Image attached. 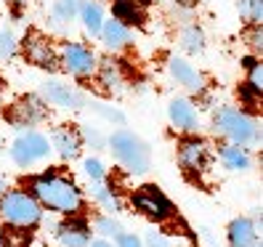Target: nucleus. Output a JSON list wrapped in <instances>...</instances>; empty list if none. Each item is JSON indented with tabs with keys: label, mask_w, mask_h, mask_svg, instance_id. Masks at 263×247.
Wrapping results in <instances>:
<instances>
[{
	"label": "nucleus",
	"mask_w": 263,
	"mask_h": 247,
	"mask_svg": "<svg viewBox=\"0 0 263 247\" xmlns=\"http://www.w3.org/2000/svg\"><path fill=\"white\" fill-rule=\"evenodd\" d=\"M115 13H117L120 22L141 24V19H144V3H136V0H117V3H115Z\"/></svg>",
	"instance_id": "obj_22"
},
{
	"label": "nucleus",
	"mask_w": 263,
	"mask_h": 247,
	"mask_svg": "<svg viewBox=\"0 0 263 247\" xmlns=\"http://www.w3.org/2000/svg\"><path fill=\"white\" fill-rule=\"evenodd\" d=\"M48 117V109L37 96H24L16 104L11 106V120L16 125H35V122H43Z\"/></svg>",
	"instance_id": "obj_9"
},
{
	"label": "nucleus",
	"mask_w": 263,
	"mask_h": 247,
	"mask_svg": "<svg viewBox=\"0 0 263 247\" xmlns=\"http://www.w3.org/2000/svg\"><path fill=\"white\" fill-rule=\"evenodd\" d=\"M77 8H80L77 0H56V6H53V22H56V27L61 22H72Z\"/></svg>",
	"instance_id": "obj_25"
},
{
	"label": "nucleus",
	"mask_w": 263,
	"mask_h": 247,
	"mask_svg": "<svg viewBox=\"0 0 263 247\" xmlns=\"http://www.w3.org/2000/svg\"><path fill=\"white\" fill-rule=\"evenodd\" d=\"M53 146L59 149V154L64 160H74L80 154V146H83V138L72 125H61L53 130Z\"/></svg>",
	"instance_id": "obj_13"
},
{
	"label": "nucleus",
	"mask_w": 263,
	"mask_h": 247,
	"mask_svg": "<svg viewBox=\"0 0 263 247\" xmlns=\"http://www.w3.org/2000/svg\"><path fill=\"white\" fill-rule=\"evenodd\" d=\"M85 173L90 181H101L104 178V165L99 160H85Z\"/></svg>",
	"instance_id": "obj_30"
},
{
	"label": "nucleus",
	"mask_w": 263,
	"mask_h": 247,
	"mask_svg": "<svg viewBox=\"0 0 263 247\" xmlns=\"http://www.w3.org/2000/svg\"><path fill=\"white\" fill-rule=\"evenodd\" d=\"M99 69V77H101V85L109 90V93H122V88H125V77L120 72V64L115 59H104L101 64H96Z\"/></svg>",
	"instance_id": "obj_18"
},
{
	"label": "nucleus",
	"mask_w": 263,
	"mask_h": 247,
	"mask_svg": "<svg viewBox=\"0 0 263 247\" xmlns=\"http://www.w3.org/2000/svg\"><path fill=\"white\" fill-rule=\"evenodd\" d=\"M99 112L106 117V120H115V122H125V117H122L120 112H115V109H104V106H99Z\"/></svg>",
	"instance_id": "obj_34"
},
{
	"label": "nucleus",
	"mask_w": 263,
	"mask_h": 247,
	"mask_svg": "<svg viewBox=\"0 0 263 247\" xmlns=\"http://www.w3.org/2000/svg\"><path fill=\"white\" fill-rule=\"evenodd\" d=\"M56 237H59V242L64 244V247H88L90 231L80 221H67V223L59 226V234Z\"/></svg>",
	"instance_id": "obj_15"
},
{
	"label": "nucleus",
	"mask_w": 263,
	"mask_h": 247,
	"mask_svg": "<svg viewBox=\"0 0 263 247\" xmlns=\"http://www.w3.org/2000/svg\"><path fill=\"white\" fill-rule=\"evenodd\" d=\"M133 205L144 215H152V218H167L170 210H173L167 202V197L157 186H141L133 194Z\"/></svg>",
	"instance_id": "obj_7"
},
{
	"label": "nucleus",
	"mask_w": 263,
	"mask_h": 247,
	"mask_svg": "<svg viewBox=\"0 0 263 247\" xmlns=\"http://www.w3.org/2000/svg\"><path fill=\"white\" fill-rule=\"evenodd\" d=\"M0 215L13 226H35L40 221V202L27 192H8L0 197Z\"/></svg>",
	"instance_id": "obj_2"
},
{
	"label": "nucleus",
	"mask_w": 263,
	"mask_h": 247,
	"mask_svg": "<svg viewBox=\"0 0 263 247\" xmlns=\"http://www.w3.org/2000/svg\"><path fill=\"white\" fill-rule=\"evenodd\" d=\"M32 192L40 205L59 213H77L83 207V197L72 181L61 176H40L32 181Z\"/></svg>",
	"instance_id": "obj_1"
},
{
	"label": "nucleus",
	"mask_w": 263,
	"mask_h": 247,
	"mask_svg": "<svg viewBox=\"0 0 263 247\" xmlns=\"http://www.w3.org/2000/svg\"><path fill=\"white\" fill-rule=\"evenodd\" d=\"M117 239H120V247H141V242H138V237H133V234H117Z\"/></svg>",
	"instance_id": "obj_33"
},
{
	"label": "nucleus",
	"mask_w": 263,
	"mask_h": 247,
	"mask_svg": "<svg viewBox=\"0 0 263 247\" xmlns=\"http://www.w3.org/2000/svg\"><path fill=\"white\" fill-rule=\"evenodd\" d=\"M178 3H181V6H192V3H194V0H178Z\"/></svg>",
	"instance_id": "obj_38"
},
{
	"label": "nucleus",
	"mask_w": 263,
	"mask_h": 247,
	"mask_svg": "<svg viewBox=\"0 0 263 247\" xmlns=\"http://www.w3.org/2000/svg\"><path fill=\"white\" fill-rule=\"evenodd\" d=\"M109 144H112L115 157L125 165L130 173H146L149 170V149L138 136H133L128 130H117Z\"/></svg>",
	"instance_id": "obj_3"
},
{
	"label": "nucleus",
	"mask_w": 263,
	"mask_h": 247,
	"mask_svg": "<svg viewBox=\"0 0 263 247\" xmlns=\"http://www.w3.org/2000/svg\"><path fill=\"white\" fill-rule=\"evenodd\" d=\"M250 45H253V48H263V29H260V24H253V32H250Z\"/></svg>",
	"instance_id": "obj_32"
},
{
	"label": "nucleus",
	"mask_w": 263,
	"mask_h": 247,
	"mask_svg": "<svg viewBox=\"0 0 263 247\" xmlns=\"http://www.w3.org/2000/svg\"><path fill=\"white\" fill-rule=\"evenodd\" d=\"M245 67H247V88L255 90V93H260L263 90V67L258 64V61H253V59H247Z\"/></svg>",
	"instance_id": "obj_26"
},
{
	"label": "nucleus",
	"mask_w": 263,
	"mask_h": 247,
	"mask_svg": "<svg viewBox=\"0 0 263 247\" xmlns=\"http://www.w3.org/2000/svg\"><path fill=\"white\" fill-rule=\"evenodd\" d=\"M11 3H16V6H22V3H27V0H11Z\"/></svg>",
	"instance_id": "obj_39"
},
{
	"label": "nucleus",
	"mask_w": 263,
	"mask_h": 247,
	"mask_svg": "<svg viewBox=\"0 0 263 247\" xmlns=\"http://www.w3.org/2000/svg\"><path fill=\"white\" fill-rule=\"evenodd\" d=\"M3 192H6V181H3V178H0V194H3Z\"/></svg>",
	"instance_id": "obj_37"
},
{
	"label": "nucleus",
	"mask_w": 263,
	"mask_h": 247,
	"mask_svg": "<svg viewBox=\"0 0 263 247\" xmlns=\"http://www.w3.org/2000/svg\"><path fill=\"white\" fill-rule=\"evenodd\" d=\"M167 69H170V74L176 77V83H178V85H183L186 90H192V93H199V90L205 88L202 74H199L192 64H186L183 59H170Z\"/></svg>",
	"instance_id": "obj_11"
},
{
	"label": "nucleus",
	"mask_w": 263,
	"mask_h": 247,
	"mask_svg": "<svg viewBox=\"0 0 263 247\" xmlns=\"http://www.w3.org/2000/svg\"><path fill=\"white\" fill-rule=\"evenodd\" d=\"M24 56H27L29 64H35V67H43V69L56 67V53L48 45V40L40 37V35H29L24 40Z\"/></svg>",
	"instance_id": "obj_10"
},
{
	"label": "nucleus",
	"mask_w": 263,
	"mask_h": 247,
	"mask_svg": "<svg viewBox=\"0 0 263 247\" xmlns=\"http://www.w3.org/2000/svg\"><path fill=\"white\" fill-rule=\"evenodd\" d=\"M96 229L101 231V234H106V237H117L120 231H122L115 218H99V221H96Z\"/></svg>",
	"instance_id": "obj_29"
},
{
	"label": "nucleus",
	"mask_w": 263,
	"mask_h": 247,
	"mask_svg": "<svg viewBox=\"0 0 263 247\" xmlns=\"http://www.w3.org/2000/svg\"><path fill=\"white\" fill-rule=\"evenodd\" d=\"M85 138H88V141H93L96 146H104V138H101L93 128H85Z\"/></svg>",
	"instance_id": "obj_35"
},
{
	"label": "nucleus",
	"mask_w": 263,
	"mask_h": 247,
	"mask_svg": "<svg viewBox=\"0 0 263 247\" xmlns=\"http://www.w3.org/2000/svg\"><path fill=\"white\" fill-rule=\"evenodd\" d=\"M104 37V45L106 48H112V51H120V48H125L128 40H130V32H128V27L122 24L120 19H112V22H104L101 24V32Z\"/></svg>",
	"instance_id": "obj_17"
},
{
	"label": "nucleus",
	"mask_w": 263,
	"mask_h": 247,
	"mask_svg": "<svg viewBox=\"0 0 263 247\" xmlns=\"http://www.w3.org/2000/svg\"><path fill=\"white\" fill-rule=\"evenodd\" d=\"M90 192H93V197L99 199V202H101L106 210H117V199H115V194L106 189V186H101L99 181H93V189H90Z\"/></svg>",
	"instance_id": "obj_27"
},
{
	"label": "nucleus",
	"mask_w": 263,
	"mask_h": 247,
	"mask_svg": "<svg viewBox=\"0 0 263 247\" xmlns=\"http://www.w3.org/2000/svg\"><path fill=\"white\" fill-rule=\"evenodd\" d=\"M146 244H149V247H170V242L165 239L162 231H154V229L146 231Z\"/></svg>",
	"instance_id": "obj_31"
},
{
	"label": "nucleus",
	"mask_w": 263,
	"mask_h": 247,
	"mask_svg": "<svg viewBox=\"0 0 263 247\" xmlns=\"http://www.w3.org/2000/svg\"><path fill=\"white\" fill-rule=\"evenodd\" d=\"M16 53V37L8 29H0V59H11Z\"/></svg>",
	"instance_id": "obj_28"
},
{
	"label": "nucleus",
	"mask_w": 263,
	"mask_h": 247,
	"mask_svg": "<svg viewBox=\"0 0 263 247\" xmlns=\"http://www.w3.org/2000/svg\"><path fill=\"white\" fill-rule=\"evenodd\" d=\"M181 45L186 48L189 53H199L205 48V35H202V29H199L197 24H189L186 29L181 32Z\"/></svg>",
	"instance_id": "obj_23"
},
{
	"label": "nucleus",
	"mask_w": 263,
	"mask_h": 247,
	"mask_svg": "<svg viewBox=\"0 0 263 247\" xmlns=\"http://www.w3.org/2000/svg\"><path fill=\"white\" fill-rule=\"evenodd\" d=\"M208 160V146L199 138H189L178 146V162L186 167V170H202V165Z\"/></svg>",
	"instance_id": "obj_12"
},
{
	"label": "nucleus",
	"mask_w": 263,
	"mask_h": 247,
	"mask_svg": "<svg viewBox=\"0 0 263 247\" xmlns=\"http://www.w3.org/2000/svg\"><path fill=\"white\" fill-rule=\"evenodd\" d=\"M43 96L48 99L56 106H64V109H83L85 106V96L77 93L74 88L69 85H61L56 80H45L43 83Z\"/></svg>",
	"instance_id": "obj_8"
},
{
	"label": "nucleus",
	"mask_w": 263,
	"mask_h": 247,
	"mask_svg": "<svg viewBox=\"0 0 263 247\" xmlns=\"http://www.w3.org/2000/svg\"><path fill=\"white\" fill-rule=\"evenodd\" d=\"M258 242L255 223L250 218H237L229 226V244L231 247H253Z\"/></svg>",
	"instance_id": "obj_16"
},
{
	"label": "nucleus",
	"mask_w": 263,
	"mask_h": 247,
	"mask_svg": "<svg viewBox=\"0 0 263 247\" xmlns=\"http://www.w3.org/2000/svg\"><path fill=\"white\" fill-rule=\"evenodd\" d=\"M253 247H260V244H258V242H255V244H253Z\"/></svg>",
	"instance_id": "obj_40"
},
{
	"label": "nucleus",
	"mask_w": 263,
	"mask_h": 247,
	"mask_svg": "<svg viewBox=\"0 0 263 247\" xmlns=\"http://www.w3.org/2000/svg\"><path fill=\"white\" fill-rule=\"evenodd\" d=\"M80 16H83V24L90 35H99L101 32V24H104V11L99 3H93V0H88V3H83L80 8Z\"/></svg>",
	"instance_id": "obj_21"
},
{
	"label": "nucleus",
	"mask_w": 263,
	"mask_h": 247,
	"mask_svg": "<svg viewBox=\"0 0 263 247\" xmlns=\"http://www.w3.org/2000/svg\"><path fill=\"white\" fill-rule=\"evenodd\" d=\"M221 162L229 170H247V167H250V154H247V149H242L239 144L223 146L221 149Z\"/></svg>",
	"instance_id": "obj_19"
},
{
	"label": "nucleus",
	"mask_w": 263,
	"mask_h": 247,
	"mask_svg": "<svg viewBox=\"0 0 263 247\" xmlns=\"http://www.w3.org/2000/svg\"><path fill=\"white\" fill-rule=\"evenodd\" d=\"M215 130L223 133L226 138H231L234 144H250L258 141V128L255 122L242 115L239 109H231V106H223V109L215 112Z\"/></svg>",
	"instance_id": "obj_4"
},
{
	"label": "nucleus",
	"mask_w": 263,
	"mask_h": 247,
	"mask_svg": "<svg viewBox=\"0 0 263 247\" xmlns=\"http://www.w3.org/2000/svg\"><path fill=\"white\" fill-rule=\"evenodd\" d=\"M32 234H27V226H13L8 223L0 231V247H29Z\"/></svg>",
	"instance_id": "obj_20"
},
{
	"label": "nucleus",
	"mask_w": 263,
	"mask_h": 247,
	"mask_svg": "<svg viewBox=\"0 0 263 247\" xmlns=\"http://www.w3.org/2000/svg\"><path fill=\"white\" fill-rule=\"evenodd\" d=\"M90 247H112V244H109V242H104V239H99V242H93Z\"/></svg>",
	"instance_id": "obj_36"
},
{
	"label": "nucleus",
	"mask_w": 263,
	"mask_h": 247,
	"mask_svg": "<svg viewBox=\"0 0 263 247\" xmlns=\"http://www.w3.org/2000/svg\"><path fill=\"white\" fill-rule=\"evenodd\" d=\"M61 64H64L67 72L85 77V74L96 72V56L90 48H85L83 43H67L64 48H61Z\"/></svg>",
	"instance_id": "obj_6"
},
{
	"label": "nucleus",
	"mask_w": 263,
	"mask_h": 247,
	"mask_svg": "<svg viewBox=\"0 0 263 247\" xmlns=\"http://www.w3.org/2000/svg\"><path fill=\"white\" fill-rule=\"evenodd\" d=\"M237 11H239V16L250 24L263 22V0H237Z\"/></svg>",
	"instance_id": "obj_24"
},
{
	"label": "nucleus",
	"mask_w": 263,
	"mask_h": 247,
	"mask_svg": "<svg viewBox=\"0 0 263 247\" xmlns=\"http://www.w3.org/2000/svg\"><path fill=\"white\" fill-rule=\"evenodd\" d=\"M11 151H13L16 165L29 167V165H35L37 160L48 157V141H45L40 133H24V136H19L16 141H13Z\"/></svg>",
	"instance_id": "obj_5"
},
{
	"label": "nucleus",
	"mask_w": 263,
	"mask_h": 247,
	"mask_svg": "<svg viewBox=\"0 0 263 247\" xmlns=\"http://www.w3.org/2000/svg\"><path fill=\"white\" fill-rule=\"evenodd\" d=\"M167 115H170V120H173V125L178 130H197V112H194L192 101L173 99L167 106Z\"/></svg>",
	"instance_id": "obj_14"
}]
</instances>
